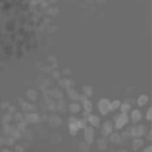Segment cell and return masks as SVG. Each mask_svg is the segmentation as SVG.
<instances>
[{
  "label": "cell",
  "instance_id": "1",
  "mask_svg": "<svg viewBox=\"0 0 152 152\" xmlns=\"http://www.w3.org/2000/svg\"><path fill=\"white\" fill-rule=\"evenodd\" d=\"M99 108H100L102 114L106 115V114H108L109 111H110V102L107 99H102L100 101Z\"/></svg>",
  "mask_w": 152,
  "mask_h": 152
},
{
  "label": "cell",
  "instance_id": "2",
  "mask_svg": "<svg viewBox=\"0 0 152 152\" xmlns=\"http://www.w3.org/2000/svg\"><path fill=\"white\" fill-rule=\"evenodd\" d=\"M127 122H128V117L126 113H123L119 117H118L117 121H116V126L117 128L121 129L124 126L126 125Z\"/></svg>",
  "mask_w": 152,
  "mask_h": 152
},
{
  "label": "cell",
  "instance_id": "3",
  "mask_svg": "<svg viewBox=\"0 0 152 152\" xmlns=\"http://www.w3.org/2000/svg\"><path fill=\"white\" fill-rule=\"evenodd\" d=\"M94 129L92 127H87L86 129V139L89 143H92L94 140Z\"/></svg>",
  "mask_w": 152,
  "mask_h": 152
},
{
  "label": "cell",
  "instance_id": "4",
  "mask_svg": "<svg viewBox=\"0 0 152 152\" xmlns=\"http://www.w3.org/2000/svg\"><path fill=\"white\" fill-rule=\"evenodd\" d=\"M112 131V126H111V122H106L102 127V134L104 135H109Z\"/></svg>",
  "mask_w": 152,
  "mask_h": 152
},
{
  "label": "cell",
  "instance_id": "5",
  "mask_svg": "<svg viewBox=\"0 0 152 152\" xmlns=\"http://www.w3.org/2000/svg\"><path fill=\"white\" fill-rule=\"evenodd\" d=\"M143 126H136L135 128H134L132 130V134L135 137H139L141 135L143 134Z\"/></svg>",
  "mask_w": 152,
  "mask_h": 152
},
{
  "label": "cell",
  "instance_id": "6",
  "mask_svg": "<svg viewBox=\"0 0 152 152\" xmlns=\"http://www.w3.org/2000/svg\"><path fill=\"white\" fill-rule=\"evenodd\" d=\"M141 118H142L141 113H140L138 110H134L133 113H132V119H133V122L136 124L137 122H139V121L141 120Z\"/></svg>",
  "mask_w": 152,
  "mask_h": 152
},
{
  "label": "cell",
  "instance_id": "7",
  "mask_svg": "<svg viewBox=\"0 0 152 152\" xmlns=\"http://www.w3.org/2000/svg\"><path fill=\"white\" fill-rule=\"evenodd\" d=\"M88 120H89V122H90L93 126H99L100 119H99L96 116H91V117H89Z\"/></svg>",
  "mask_w": 152,
  "mask_h": 152
},
{
  "label": "cell",
  "instance_id": "8",
  "mask_svg": "<svg viewBox=\"0 0 152 152\" xmlns=\"http://www.w3.org/2000/svg\"><path fill=\"white\" fill-rule=\"evenodd\" d=\"M148 102V97L145 96V95H142L139 99H138V104L140 106H143L145 103H147Z\"/></svg>",
  "mask_w": 152,
  "mask_h": 152
},
{
  "label": "cell",
  "instance_id": "9",
  "mask_svg": "<svg viewBox=\"0 0 152 152\" xmlns=\"http://www.w3.org/2000/svg\"><path fill=\"white\" fill-rule=\"evenodd\" d=\"M119 104H120V102H118H118L116 101V102H114L113 103H111V104H110V110H115L119 106Z\"/></svg>",
  "mask_w": 152,
  "mask_h": 152
},
{
  "label": "cell",
  "instance_id": "10",
  "mask_svg": "<svg viewBox=\"0 0 152 152\" xmlns=\"http://www.w3.org/2000/svg\"><path fill=\"white\" fill-rule=\"evenodd\" d=\"M85 108L86 109L87 111H91V110H92V104H91V102H86V103H85Z\"/></svg>",
  "mask_w": 152,
  "mask_h": 152
},
{
  "label": "cell",
  "instance_id": "11",
  "mask_svg": "<svg viewBox=\"0 0 152 152\" xmlns=\"http://www.w3.org/2000/svg\"><path fill=\"white\" fill-rule=\"evenodd\" d=\"M129 109H130V106L128 104H125V105L122 106V112L126 114V112L129 110Z\"/></svg>",
  "mask_w": 152,
  "mask_h": 152
}]
</instances>
